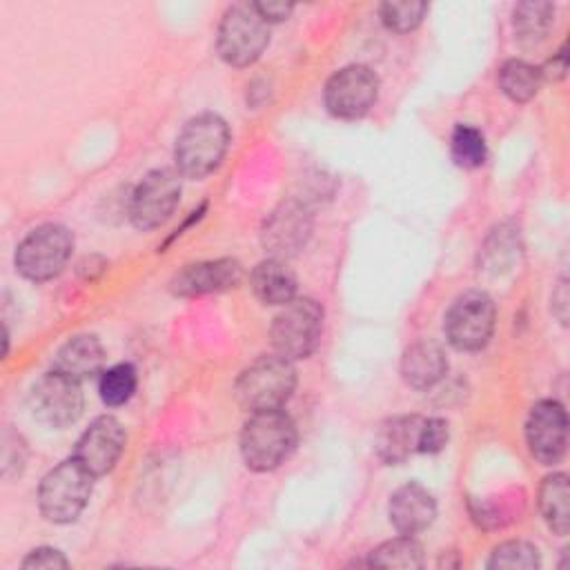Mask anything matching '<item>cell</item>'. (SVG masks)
I'll return each mask as SVG.
<instances>
[{"instance_id":"1","label":"cell","mask_w":570,"mask_h":570,"mask_svg":"<svg viewBox=\"0 0 570 570\" xmlns=\"http://www.w3.org/2000/svg\"><path fill=\"white\" fill-rule=\"evenodd\" d=\"M296 425L283 410L252 412L240 432V454L249 470L267 472L289 459L296 448Z\"/></svg>"},{"instance_id":"2","label":"cell","mask_w":570,"mask_h":570,"mask_svg":"<svg viewBox=\"0 0 570 570\" xmlns=\"http://www.w3.org/2000/svg\"><path fill=\"white\" fill-rule=\"evenodd\" d=\"M229 147V127L216 114L191 118L176 138L174 160L180 176L203 178L225 158Z\"/></svg>"},{"instance_id":"3","label":"cell","mask_w":570,"mask_h":570,"mask_svg":"<svg viewBox=\"0 0 570 570\" xmlns=\"http://www.w3.org/2000/svg\"><path fill=\"white\" fill-rule=\"evenodd\" d=\"M296 385V370L285 356H261L240 372L234 394L240 407L249 412L281 410Z\"/></svg>"},{"instance_id":"4","label":"cell","mask_w":570,"mask_h":570,"mask_svg":"<svg viewBox=\"0 0 570 570\" xmlns=\"http://www.w3.org/2000/svg\"><path fill=\"white\" fill-rule=\"evenodd\" d=\"M94 474L76 459H67L49 470L38 488V505L47 521L69 523L87 505L94 488Z\"/></svg>"},{"instance_id":"5","label":"cell","mask_w":570,"mask_h":570,"mask_svg":"<svg viewBox=\"0 0 570 570\" xmlns=\"http://www.w3.org/2000/svg\"><path fill=\"white\" fill-rule=\"evenodd\" d=\"M323 330V307L314 298H292L274 316L269 336L278 356L287 361L307 358L318 341Z\"/></svg>"},{"instance_id":"6","label":"cell","mask_w":570,"mask_h":570,"mask_svg":"<svg viewBox=\"0 0 570 570\" xmlns=\"http://www.w3.org/2000/svg\"><path fill=\"white\" fill-rule=\"evenodd\" d=\"M267 42V22L258 16L254 4H234L225 11L216 33V51L227 65L247 67L256 62Z\"/></svg>"},{"instance_id":"7","label":"cell","mask_w":570,"mask_h":570,"mask_svg":"<svg viewBox=\"0 0 570 570\" xmlns=\"http://www.w3.org/2000/svg\"><path fill=\"white\" fill-rule=\"evenodd\" d=\"M73 249L65 225L47 223L29 232L16 249V269L29 281H49L62 272Z\"/></svg>"},{"instance_id":"8","label":"cell","mask_w":570,"mask_h":570,"mask_svg":"<svg viewBox=\"0 0 570 570\" xmlns=\"http://www.w3.org/2000/svg\"><path fill=\"white\" fill-rule=\"evenodd\" d=\"M494 303L485 292L470 289L461 294L445 314L448 343L461 352L481 350L494 330Z\"/></svg>"},{"instance_id":"9","label":"cell","mask_w":570,"mask_h":570,"mask_svg":"<svg viewBox=\"0 0 570 570\" xmlns=\"http://www.w3.org/2000/svg\"><path fill=\"white\" fill-rule=\"evenodd\" d=\"M29 405L31 414L47 428L71 425L82 412L80 381L53 367L31 385Z\"/></svg>"},{"instance_id":"10","label":"cell","mask_w":570,"mask_h":570,"mask_svg":"<svg viewBox=\"0 0 570 570\" xmlns=\"http://www.w3.org/2000/svg\"><path fill=\"white\" fill-rule=\"evenodd\" d=\"M379 96V78L365 65L338 69L325 85V107L332 116L356 120L365 116Z\"/></svg>"},{"instance_id":"11","label":"cell","mask_w":570,"mask_h":570,"mask_svg":"<svg viewBox=\"0 0 570 570\" xmlns=\"http://www.w3.org/2000/svg\"><path fill=\"white\" fill-rule=\"evenodd\" d=\"M180 198V174L174 169L149 171L131 194L129 218L138 229L160 227Z\"/></svg>"},{"instance_id":"12","label":"cell","mask_w":570,"mask_h":570,"mask_svg":"<svg viewBox=\"0 0 570 570\" xmlns=\"http://www.w3.org/2000/svg\"><path fill=\"white\" fill-rule=\"evenodd\" d=\"M525 443L530 454L543 465H552L566 454L568 416L559 401L548 399L532 405L525 421Z\"/></svg>"},{"instance_id":"13","label":"cell","mask_w":570,"mask_h":570,"mask_svg":"<svg viewBox=\"0 0 570 570\" xmlns=\"http://www.w3.org/2000/svg\"><path fill=\"white\" fill-rule=\"evenodd\" d=\"M125 430L114 416H98L76 443L73 456L94 474L102 476L118 463L125 450Z\"/></svg>"},{"instance_id":"14","label":"cell","mask_w":570,"mask_h":570,"mask_svg":"<svg viewBox=\"0 0 570 570\" xmlns=\"http://www.w3.org/2000/svg\"><path fill=\"white\" fill-rule=\"evenodd\" d=\"M243 278V267L234 258H216L185 265L174 274L169 287L176 296H203L236 287Z\"/></svg>"},{"instance_id":"15","label":"cell","mask_w":570,"mask_h":570,"mask_svg":"<svg viewBox=\"0 0 570 570\" xmlns=\"http://www.w3.org/2000/svg\"><path fill=\"white\" fill-rule=\"evenodd\" d=\"M309 229H312L309 214L296 203H283L265 220L263 245L267 247L272 258L292 256L305 245Z\"/></svg>"},{"instance_id":"16","label":"cell","mask_w":570,"mask_h":570,"mask_svg":"<svg viewBox=\"0 0 570 570\" xmlns=\"http://www.w3.org/2000/svg\"><path fill=\"white\" fill-rule=\"evenodd\" d=\"M390 523L399 534L414 537L436 517L434 497L419 483H405L390 497Z\"/></svg>"},{"instance_id":"17","label":"cell","mask_w":570,"mask_h":570,"mask_svg":"<svg viewBox=\"0 0 570 570\" xmlns=\"http://www.w3.org/2000/svg\"><path fill=\"white\" fill-rule=\"evenodd\" d=\"M421 425L423 416L416 414L383 421L374 436L376 456L387 465H396L421 452Z\"/></svg>"},{"instance_id":"18","label":"cell","mask_w":570,"mask_h":570,"mask_svg":"<svg viewBox=\"0 0 570 570\" xmlns=\"http://www.w3.org/2000/svg\"><path fill=\"white\" fill-rule=\"evenodd\" d=\"M448 372V358L439 343L416 341L412 343L401 358V376L414 390H428L436 385Z\"/></svg>"},{"instance_id":"19","label":"cell","mask_w":570,"mask_h":570,"mask_svg":"<svg viewBox=\"0 0 570 570\" xmlns=\"http://www.w3.org/2000/svg\"><path fill=\"white\" fill-rule=\"evenodd\" d=\"M249 285L265 305H285L296 298V276L281 258L261 261L252 269Z\"/></svg>"},{"instance_id":"20","label":"cell","mask_w":570,"mask_h":570,"mask_svg":"<svg viewBox=\"0 0 570 570\" xmlns=\"http://www.w3.org/2000/svg\"><path fill=\"white\" fill-rule=\"evenodd\" d=\"M105 350L100 341L91 334H80L69 338L56 354V370L82 381L102 370Z\"/></svg>"},{"instance_id":"21","label":"cell","mask_w":570,"mask_h":570,"mask_svg":"<svg viewBox=\"0 0 570 570\" xmlns=\"http://www.w3.org/2000/svg\"><path fill=\"white\" fill-rule=\"evenodd\" d=\"M539 510L552 532L566 537L570 530V488L563 472L543 479L539 488Z\"/></svg>"},{"instance_id":"22","label":"cell","mask_w":570,"mask_h":570,"mask_svg":"<svg viewBox=\"0 0 570 570\" xmlns=\"http://www.w3.org/2000/svg\"><path fill=\"white\" fill-rule=\"evenodd\" d=\"M499 89L514 102H528L537 96L541 87L539 67L525 60H508L499 69Z\"/></svg>"},{"instance_id":"23","label":"cell","mask_w":570,"mask_h":570,"mask_svg":"<svg viewBox=\"0 0 570 570\" xmlns=\"http://www.w3.org/2000/svg\"><path fill=\"white\" fill-rule=\"evenodd\" d=\"M554 20L550 2H521L514 7V31L521 42L534 45L546 38Z\"/></svg>"},{"instance_id":"24","label":"cell","mask_w":570,"mask_h":570,"mask_svg":"<svg viewBox=\"0 0 570 570\" xmlns=\"http://www.w3.org/2000/svg\"><path fill=\"white\" fill-rule=\"evenodd\" d=\"M370 566L379 568H421L423 566V548L414 537L401 534L381 543L370 554Z\"/></svg>"},{"instance_id":"25","label":"cell","mask_w":570,"mask_h":570,"mask_svg":"<svg viewBox=\"0 0 570 570\" xmlns=\"http://www.w3.org/2000/svg\"><path fill=\"white\" fill-rule=\"evenodd\" d=\"M98 392L100 399L111 407L127 403L136 392V370L129 363H118L105 370L98 381Z\"/></svg>"},{"instance_id":"26","label":"cell","mask_w":570,"mask_h":570,"mask_svg":"<svg viewBox=\"0 0 570 570\" xmlns=\"http://www.w3.org/2000/svg\"><path fill=\"white\" fill-rule=\"evenodd\" d=\"M450 147H452V158L459 167L474 169V167L483 165V160H485L483 134L470 125H459L452 131Z\"/></svg>"},{"instance_id":"27","label":"cell","mask_w":570,"mask_h":570,"mask_svg":"<svg viewBox=\"0 0 570 570\" xmlns=\"http://www.w3.org/2000/svg\"><path fill=\"white\" fill-rule=\"evenodd\" d=\"M517 503H523V497H517V492L483 499L472 505V517L483 528H501L519 514Z\"/></svg>"},{"instance_id":"28","label":"cell","mask_w":570,"mask_h":570,"mask_svg":"<svg viewBox=\"0 0 570 570\" xmlns=\"http://www.w3.org/2000/svg\"><path fill=\"white\" fill-rule=\"evenodd\" d=\"M381 20L387 29L405 33L416 29L425 13H428V4L425 2H385L381 4Z\"/></svg>"},{"instance_id":"29","label":"cell","mask_w":570,"mask_h":570,"mask_svg":"<svg viewBox=\"0 0 570 570\" xmlns=\"http://www.w3.org/2000/svg\"><path fill=\"white\" fill-rule=\"evenodd\" d=\"M490 568H537L539 566V550L528 541H505L492 550L488 561Z\"/></svg>"},{"instance_id":"30","label":"cell","mask_w":570,"mask_h":570,"mask_svg":"<svg viewBox=\"0 0 570 570\" xmlns=\"http://www.w3.org/2000/svg\"><path fill=\"white\" fill-rule=\"evenodd\" d=\"M448 436H450V428H448L445 419H436V416L423 419V425H421V452L423 454H434V452L443 450L445 443H448Z\"/></svg>"},{"instance_id":"31","label":"cell","mask_w":570,"mask_h":570,"mask_svg":"<svg viewBox=\"0 0 570 570\" xmlns=\"http://www.w3.org/2000/svg\"><path fill=\"white\" fill-rule=\"evenodd\" d=\"M22 566L24 568H67L69 561L62 557V552L53 548H38L22 559Z\"/></svg>"},{"instance_id":"32","label":"cell","mask_w":570,"mask_h":570,"mask_svg":"<svg viewBox=\"0 0 570 570\" xmlns=\"http://www.w3.org/2000/svg\"><path fill=\"white\" fill-rule=\"evenodd\" d=\"M254 4V9L258 11V16L269 24V22H278V20H285L289 13H292V9H294V4H289V2H252Z\"/></svg>"},{"instance_id":"33","label":"cell","mask_w":570,"mask_h":570,"mask_svg":"<svg viewBox=\"0 0 570 570\" xmlns=\"http://www.w3.org/2000/svg\"><path fill=\"white\" fill-rule=\"evenodd\" d=\"M539 71H541V78H546V80H561L568 71V49H566V45Z\"/></svg>"},{"instance_id":"34","label":"cell","mask_w":570,"mask_h":570,"mask_svg":"<svg viewBox=\"0 0 570 570\" xmlns=\"http://www.w3.org/2000/svg\"><path fill=\"white\" fill-rule=\"evenodd\" d=\"M552 314L561 323L568 321V287H566V281H561L559 287L552 292Z\"/></svg>"}]
</instances>
